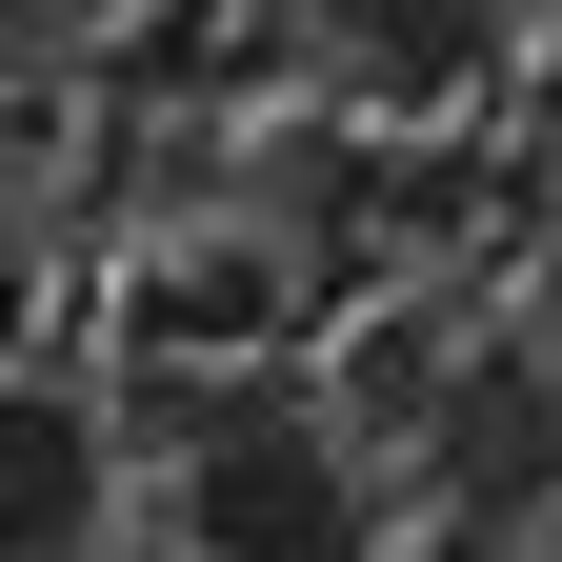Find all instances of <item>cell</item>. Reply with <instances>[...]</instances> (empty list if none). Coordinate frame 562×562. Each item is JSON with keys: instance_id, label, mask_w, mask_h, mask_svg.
<instances>
[{"instance_id": "obj_2", "label": "cell", "mask_w": 562, "mask_h": 562, "mask_svg": "<svg viewBox=\"0 0 562 562\" xmlns=\"http://www.w3.org/2000/svg\"><path fill=\"white\" fill-rule=\"evenodd\" d=\"M121 522V422L81 402V382H0V562H81Z\"/></svg>"}, {"instance_id": "obj_1", "label": "cell", "mask_w": 562, "mask_h": 562, "mask_svg": "<svg viewBox=\"0 0 562 562\" xmlns=\"http://www.w3.org/2000/svg\"><path fill=\"white\" fill-rule=\"evenodd\" d=\"M181 542L201 562H362V482H341L322 422L241 402L222 442H181Z\"/></svg>"}, {"instance_id": "obj_3", "label": "cell", "mask_w": 562, "mask_h": 562, "mask_svg": "<svg viewBox=\"0 0 562 562\" xmlns=\"http://www.w3.org/2000/svg\"><path fill=\"white\" fill-rule=\"evenodd\" d=\"M542 21H562V0H542Z\"/></svg>"}]
</instances>
